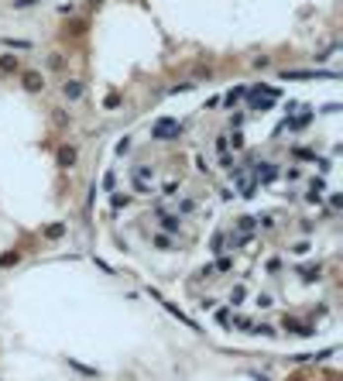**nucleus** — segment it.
I'll use <instances>...</instances> for the list:
<instances>
[{
  "label": "nucleus",
  "mask_w": 343,
  "mask_h": 381,
  "mask_svg": "<svg viewBox=\"0 0 343 381\" xmlns=\"http://www.w3.org/2000/svg\"><path fill=\"white\" fill-rule=\"evenodd\" d=\"M62 96H66L69 103H76V100L82 96V82H79V79H69L66 86H62Z\"/></svg>",
  "instance_id": "6e6552de"
},
{
  "label": "nucleus",
  "mask_w": 343,
  "mask_h": 381,
  "mask_svg": "<svg viewBox=\"0 0 343 381\" xmlns=\"http://www.w3.org/2000/svg\"><path fill=\"white\" fill-rule=\"evenodd\" d=\"M258 227V217H237V233H244V237H251Z\"/></svg>",
  "instance_id": "9b49d317"
},
{
  "label": "nucleus",
  "mask_w": 343,
  "mask_h": 381,
  "mask_svg": "<svg viewBox=\"0 0 343 381\" xmlns=\"http://www.w3.org/2000/svg\"><path fill=\"white\" fill-rule=\"evenodd\" d=\"M230 268H233V261H230V258H220V261L213 265V271H230Z\"/></svg>",
  "instance_id": "bb28decb"
},
{
  "label": "nucleus",
  "mask_w": 343,
  "mask_h": 381,
  "mask_svg": "<svg viewBox=\"0 0 343 381\" xmlns=\"http://www.w3.org/2000/svg\"><path fill=\"white\" fill-rule=\"evenodd\" d=\"M161 196H179V182H175V179H168V182L161 186Z\"/></svg>",
  "instance_id": "4be33fe9"
},
{
  "label": "nucleus",
  "mask_w": 343,
  "mask_h": 381,
  "mask_svg": "<svg viewBox=\"0 0 343 381\" xmlns=\"http://www.w3.org/2000/svg\"><path fill=\"white\" fill-rule=\"evenodd\" d=\"M179 131H182V124L175 117H158L151 124V138L154 141H172V138H179Z\"/></svg>",
  "instance_id": "f03ea898"
},
{
  "label": "nucleus",
  "mask_w": 343,
  "mask_h": 381,
  "mask_svg": "<svg viewBox=\"0 0 343 381\" xmlns=\"http://www.w3.org/2000/svg\"><path fill=\"white\" fill-rule=\"evenodd\" d=\"M244 96H247V89H244V86H233V89H230L223 100H227V107H233V103H240Z\"/></svg>",
  "instance_id": "2eb2a0df"
},
{
  "label": "nucleus",
  "mask_w": 343,
  "mask_h": 381,
  "mask_svg": "<svg viewBox=\"0 0 343 381\" xmlns=\"http://www.w3.org/2000/svg\"><path fill=\"white\" fill-rule=\"evenodd\" d=\"M154 213L161 217V233H179L182 230V217L179 213H168L161 203H154Z\"/></svg>",
  "instance_id": "20e7f679"
},
{
  "label": "nucleus",
  "mask_w": 343,
  "mask_h": 381,
  "mask_svg": "<svg viewBox=\"0 0 343 381\" xmlns=\"http://www.w3.org/2000/svg\"><path fill=\"white\" fill-rule=\"evenodd\" d=\"M323 196H326V179H323V175H319V179H309V189H305V203L319 206V203H323Z\"/></svg>",
  "instance_id": "39448f33"
},
{
  "label": "nucleus",
  "mask_w": 343,
  "mask_h": 381,
  "mask_svg": "<svg viewBox=\"0 0 343 381\" xmlns=\"http://www.w3.org/2000/svg\"><path fill=\"white\" fill-rule=\"evenodd\" d=\"M230 326H233V330H240V333H251L254 319H247V316H237V312H233V316H230Z\"/></svg>",
  "instance_id": "ddd939ff"
},
{
  "label": "nucleus",
  "mask_w": 343,
  "mask_h": 381,
  "mask_svg": "<svg viewBox=\"0 0 343 381\" xmlns=\"http://www.w3.org/2000/svg\"><path fill=\"white\" fill-rule=\"evenodd\" d=\"M220 165H223L227 172H233V168H237V158H233L230 152H223V158H220Z\"/></svg>",
  "instance_id": "a878e982"
},
{
  "label": "nucleus",
  "mask_w": 343,
  "mask_h": 381,
  "mask_svg": "<svg viewBox=\"0 0 343 381\" xmlns=\"http://www.w3.org/2000/svg\"><path fill=\"white\" fill-rule=\"evenodd\" d=\"M110 203H114V210H124V206L131 203V196H127V192H124V196H120V192H114V199H110Z\"/></svg>",
  "instance_id": "5701e85b"
},
{
  "label": "nucleus",
  "mask_w": 343,
  "mask_h": 381,
  "mask_svg": "<svg viewBox=\"0 0 343 381\" xmlns=\"http://www.w3.org/2000/svg\"><path fill=\"white\" fill-rule=\"evenodd\" d=\"M3 45H7V48H31L28 41H14V38H3Z\"/></svg>",
  "instance_id": "c85d7f7f"
},
{
  "label": "nucleus",
  "mask_w": 343,
  "mask_h": 381,
  "mask_svg": "<svg viewBox=\"0 0 343 381\" xmlns=\"http://www.w3.org/2000/svg\"><path fill=\"white\" fill-rule=\"evenodd\" d=\"M254 305H261V309H271V305H274V299L268 296V292H261V296H254Z\"/></svg>",
  "instance_id": "393cba45"
},
{
  "label": "nucleus",
  "mask_w": 343,
  "mask_h": 381,
  "mask_svg": "<svg viewBox=\"0 0 343 381\" xmlns=\"http://www.w3.org/2000/svg\"><path fill=\"white\" fill-rule=\"evenodd\" d=\"M285 175H288V182H295V179H302V168H299V165H292Z\"/></svg>",
  "instance_id": "c756f323"
},
{
  "label": "nucleus",
  "mask_w": 343,
  "mask_h": 381,
  "mask_svg": "<svg viewBox=\"0 0 343 381\" xmlns=\"http://www.w3.org/2000/svg\"><path fill=\"white\" fill-rule=\"evenodd\" d=\"M21 261V254L17 251H7V254H0V268H10V265H17Z\"/></svg>",
  "instance_id": "a211bd4d"
},
{
  "label": "nucleus",
  "mask_w": 343,
  "mask_h": 381,
  "mask_svg": "<svg viewBox=\"0 0 343 381\" xmlns=\"http://www.w3.org/2000/svg\"><path fill=\"white\" fill-rule=\"evenodd\" d=\"M17 69H21L17 55H0V73H17Z\"/></svg>",
  "instance_id": "4468645a"
},
{
  "label": "nucleus",
  "mask_w": 343,
  "mask_h": 381,
  "mask_svg": "<svg viewBox=\"0 0 343 381\" xmlns=\"http://www.w3.org/2000/svg\"><path fill=\"white\" fill-rule=\"evenodd\" d=\"M281 79H337V73H323V69H285Z\"/></svg>",
  "instance_id": "423d86ee"
},
{
  "label": "nucleus",
  "mask_w": 343,
  "mask_h": 381,
  "mask_svg": "<svg viewBox=\"0 0 343 381\" xmlns=\"http://www.w3.org/2000/svg\"><path fill=\"white\" fill-rule=\"evenodd\" d=\"M124 152H131V138H120L117 141V154H124Z\"/></svg>",
  "instance_id": "2f4dec72"
},
{
  "label": "nucleus",
  "mask_w": 343,
  "mask_h": 381,
  "mask_svg": "<svg viewBox=\"0 0 343 381\" xmlns=\"http://www.w3.org/2000/svg\"><path fill=\"white\" fill-rule=\"evenodd\" d=\"M251 179H254L258 186H271L274 179H278V165H271V161L254 165V168H251Z\"/></svg>",
  "instance_id": "7ed1b4c3"
},
{
  "label": "nucleus",
  "mask_w": 343,
  "mask_h": 381,
  "mask_svg": "<svg viewBox=\"0 0 343 381\" xmlns=\"http://www.w3.org/2000/svg\"><path fill=\"white\" fill-rule=\"evenodd\" d=\"M24 89L28 93H38V89H45V79L38 76V73H24Z\"/></svg>",
  "instance_id": "9d476101"
},
{
  "label": "nucleus",
  "mask_w": 343,
  "mask_h": 381,
  "mask_svg": "<svg viewBox=\"0 0 343 381\" xmlns=\"http://www.w3.org/2000/svg\"><path fill=\"white\" fill-rule=\"evenodd\" d=\"M285 330H288V333H299V337H312V333H316V326L299 323V319H292V316H285Z\"/></svg>",
  "instance_id": "0eeeda50"
},
{
  "label": "nucleus",
  "mask_w": 343,
  "mask_h": 381,
  "mask_svg": "<svg viewBox=\"0 0 343 381\" xmlns=\"http://www.w3.org/2000/svg\"><path fill=\"white\" fill-rule=\"evenodd\" d=\"M55 124H59V127H66V124H69V114H66V110H55Z\"/></svg>",
  "instance_id": "473e14b6"
},
{
  "label": "nucleus",
  "mask_w": 343,
  "mask_h": 381,
  "mask_svg": "<svg viewBox=\"0 0 343 381\" xmlns=\"http://www.w3.org/2000/svg\"><path fill=\"white\" fill-rule=\"evenodd\" d=\"M151 244H154L158 251H175V240H172V233H154V237H151Z\"/></svg>",
  "instance_id": "f8f14e48"
},
{
  "label": "nucleus",
  "mask_w": 343,
  "mask_h": 381,
  "mask_svg": "<svg viewBox=\"0 0 343 381\" xmlns=\"http://www.w3.org/2000/svg\"><path fill=\"white\" fill-rule=\"evenodd\" d=\"M192 210H196V199H189V196H186V199H179V206H175V213H179V217H189Z\"/></svg>",
  "instance_id": "f3484780"
},
{
  "label": "nucleus",
  "mask_w": 343,
  "mask_h": 381,
  "mask_svg": "<svg viewBox=\"0 0 343 381\" xmlns=\"http://www.w3.org/2000/svg\"><path fill=\"white\" fill-rule=\"evenodd\" d=\"M330 206H333V210H340V206H343V196H340V192H333V196H330Z\"/></svg>",
  "instance_id": "72a5a7b5"
},
{
  "label": "nucleus",
  "mask_w": 343,
  "mask_h": 381,
  "mask_svg": "<svg viewBox=\"0 0 343 381\" xmlns=\"http://www.w3.org/2000/svg\"><path fill=\"white\" fill-rule=\"evenodd\" d=\"M230 316H233V309H230V305L216 309V323H220V326H230Z\"/></svg>",
  "instance_id": "6ab92c4d"
},
{
  "label": "nucleus",
  "mask_w": 343,
  "mask_h": 381,
  "mask_svg": "<svg viewBox=\"0 0 343 381\" xmlns=\"http://www.w3.org/2000/svg\"><path fill=\"white\" fill-rule=\"evenodd\" d=\"M216 152H220V154L230 152V141H227V134H220V138H216Z\"/></svg>",
  "instance_id": "cd10ccee"
},
{
  "label": "nucleus",
  "mask_w": 343,
  "mask_h": 381,
  "mask_svg": "<svg viewBox=\"0 0 343 381\" xmlns=\"http://www.w3.org/2000/svg\"><path fill=\"white\" fill-rule=\"evenodd\" d=\"M131 186H134V192H141V196H151V192H154V168H151V165H134V168H131Z\"/></svg>",
  "instance_id": "f257e3e1"
},
{
  "label": "nucleus",
  "mask_w": 343,
  "mask_h": 381,
  "mask_svg": "<svg viewBox=\"0 0 343 381\" xmlns=\"http://www.w3.org/2000/svg\"><path fill=\"white\" fill-rule=\"evenodd\" d=\"M305 251H309V244H305V240H299V244L292 247V254H305Z\"/></svg>",
  "instance_id": "c9c22d12"
},
{
  "label": "nucleus",
  "mask_w": 343,
  "mask_h": 381,
  "mask_svg": "<svg viewBox=\"0 0 343 381\" xmlns=\"http://www.w3.org/2000/svg\"><path fill=\"white\" fill-rule=\"evenodd\" d=\"M76 158H79V152H76L72 145L59 148V168H72V165H76Z\"/></svg>",
  "instance_id": "1a4fd4ad"
},
{
  "label": "nucleus",
  "mask_w": 343,
  "mask_h": 381,
  "mask_svg": "<svg viewBox=\"0 0 343 381\" xmlns=\"http://www.w3.org/2000/svg\"><path fill=\"white\" fill-rule=\"evenodd\" d=\"M302 278H305V282H316V278H319V265H305V268H302Z\"/></svg>",
  "instance_id": "412c9836"
},
{
  "label": "nucleus",
  "mask_w": 343,
  "mask_h": 381,
  "mask_svg": "<svg viewBox=\"0 0 343 381\" xmlns=\"http://www.w3.org/2000/svg\"><path fill=\"white\" fill-rule=\"evenodd\" d=\"M209 247H213V251H216V254H220V251H227V233H216V237H213V244H209Z\"/></svg>",
  "instance_id": "b1692460"
},
{
  "label": "nucleus",
  "mask_w": 343,
  "mask_h": 381,
  "mask_svg": "<svg viewBox=\"0 0 343 381\" xmlns=\"http://www.w3.org/2000/svg\"><path fill=\"white\" fill-rule=\"evenodd\" d=\"M244 299H247V285H233L230 289V305H240Z\"/></svg>",
  "instance_id": "dca6fc26"
},
{
  "label": "nucleus",
  "mask_w": 343,
  "mask_h": 381,
  "mask_svg": "<svg viewBox=\"0 0 343 381\" xmlns=\"http://www.w3.org/2000/svg\"><path fill=\"white\" fill-rule=\"evenodd\" d=\"M66 233V224H52V227H45V237L48 240H55V237H62Z\"/></svg>",
  "instance_id": "aec40b11"
},
{
  "label": "nucleus",
  "mask_w": 343,
  "mask_h": 381,
  "mask_svg": "<svg viewBox=\"0 0 343 381\" xmlns=\"http://www.w3.org/2000/svg\"><path fill=\"white\" fill-rule=\"evenodd\" d=\"M227 141H230V145H233V148H244V138H240V134H233V138H230V134H227Z\"/></svg>",
  "instance_id": "f704fd0d"
},
{
  "label": "nucleus",
  "mask_w": 343,
  "mask_h": 381,
  "mask_svg": "<svg viewBox=\"0 0 343 381\" xmlns=\"http://www.w3.org/2000/svg\"><path fill=\"white\" fill-rule=\"evenodd\" d=\"M114 182H117V172H107L103 175V189H114Z\"/></svg>",
  "instance_id": "7c9ffc66"
}]
</instances>
